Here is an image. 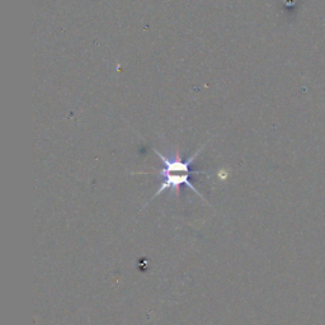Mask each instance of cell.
<instances>
[{"label":"cell","instance_id":"6da1fadb","mask_svg":"<svg viewBox=\"0 0 325 325\" xmlns=\"http://www.w3.org/2000/svg\"><path fill=\"white\" fill-rule=\"evenodd\" d=\"M203 148H205V145H203L202 148H199L195 154L191 155L187 160H183V159L180 158L178 150L175 152V154L171 155V156H165V155H163L161 152H159L158 150H155V152H156V155H158L159 159L161 160V163L164 164V167L161 168L160 171L150 172V174H156V175L163 178L160 186H159V190L156 191V193L152 196V198H156L159 195H161V193L168 190H171L172 192L175 193V196H179L180 187L187 186L191 191L197 193V195L205 201V198H203L202 195L198 192V190L191 183V175H192V174H206V172L203 171H192V169H191V165H192L193 161L196 160L199 152L203 150Z\"/></svg>","mask_w":325,"mask_h":325}]
</instances>
